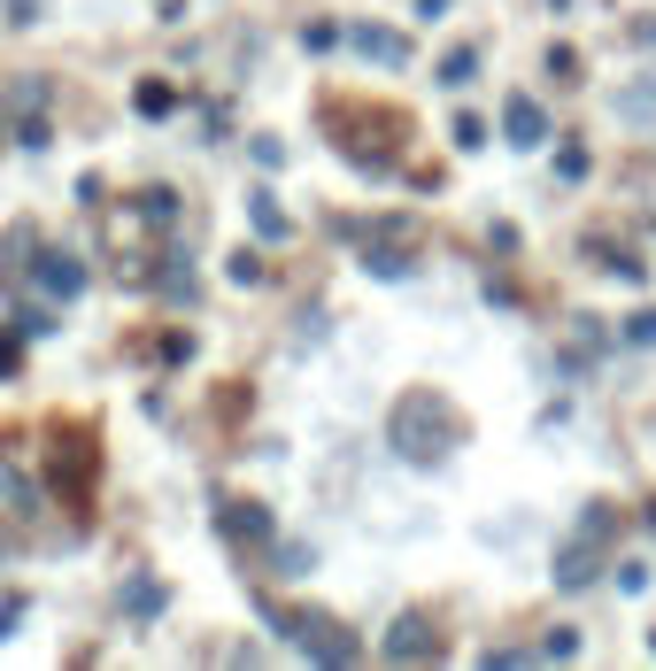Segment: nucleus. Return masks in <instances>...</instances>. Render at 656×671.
<instances>
[{"label": "nucleus", "mask_w": 656, "mask_h": 671, "mask_svg": "<svg viewBox=\"0 0 656 671\" xmlns=\"http://www.w3.org/2000/svg\"><path fill=\"white\" fill-rule=\"evenodd\" d=\"M39 278H47V294H77V286H86V271H77L70 256H47V271H39Z\"/></svg>", "instance_id": "f257e3e1"}, {"label": "nucleus", "mask_w": 656, "mask_h": 671, "mask_svg": "<svg viewBox=\"0 0 656 671\" xmlns=\"http://www.w3.org/2000/svg\"><path fill=\"white\" fill-rule=\"evenodd\" d=\"M633 340H641V348H656V309H648V316H633Z\"/></svg>", "instance_id": "7ed1b4c3"}, {"label": "nucleus", "mask_w": 656, "mask_h": 671, "mask_svg": "<svg viewBox=\"0 0 656 671\" xmlns=\"http://www.w3.org/2000/svg\"><path fill=\"white\" fill-rule=\"evenodd\" d=\"M510 132H518V147H541V132H548V124H541V109H533V101H510Z\"/></svg>", "instance_id": "f03ea898"}]
</instances>
